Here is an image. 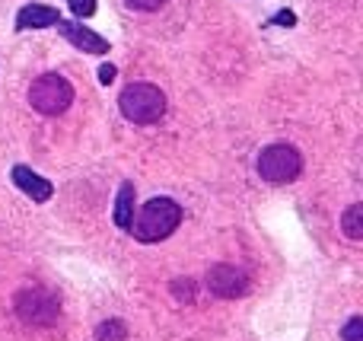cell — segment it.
<instances>
[{
	"label": "cell",
	"mask_w": 363,
	"mask_h": 341,
	"mask_svg": "<svg viewBox=\"0 0 363 341\" xmlns=\"http://www.w3.org/2000/svg\"><path fill=\"white\" fill-rule=\"evenodd\" d=\"M182 223V208L172 198H150V201L144 204L140 211H134L131 217V236L138 242H163L169 240L172 233L179 230Z\"/></svg>",
	"instance_id": "1"
},
{
	"label": "cell",
	"mask_w": 363,
	"mask_h": 341,
	"mask_svg": "<svg viewBox=\"0 0 363 341\" xmlns=\"http://www.w3.org/2000/svg\"><path fill=\"white\" fill-rule=\"evenodd\" d=\"M118 108L134 125H153V121H160L166 115V96L153 83H131L118 96Z\"/></svg>",
	"instance_id": "2"
},
{
	"label": "cell",
	"mask_w": 363,
	"mask_h": 341,
	"mask_svg": "<svg viewBox=\"0 0 363 341\" xmlns=\"http://www.w3.org/2000/svg\"><path fill=\"white\" fill-rule=\"evenodd\" d=\"M29 102H32V108L42 115H61V112H67L70 102H74V86H70L61 74H42L32 80Z\"/></svg>",
	"instance_id": "3"
},
{
	"label": "cell",
	"mask_w": 363,
	"mask_h": 341,
	"mask_svg": "<svg viewBox=\"0 0 363 341\" xmlns=\"http://www.w3.org/2000/svg\"><path fill=\"white\" fill-rule=\"evenodd\" d=\"M303 172V157L287 144H271L258 157V176L264 182H294Z\"/></svg>",
	"instance_id": "4"
},
{
	"label": "cell",
	"mask_w": 363,
	"mask_h": 341,
	"mask_svg": "<svg viewBox=\"0 0 363 341\" xmlns=\"http://www.w3.org/2000/svg\"><path fill=\"white\" fill-rule=\"evenodd\" d=\"M16 313L29 325H55L61 319V303L48 291H23L16 297Z\"/></svg>",
	"instance_id": "5"
},
{
	"label": "cell",
	"mask_w": 363,
	"mask_h": 341,
	"mask_svg": "<svg viewBox=\"0 0 363 341\" xmlns=\"http://www.w3.org/2000/svg\"><path fill=\"white\" fill-rule=\"evenodd\" d=\"M207 291L220 300H236V297H245V294L252 291V281L242 268L220 262V265H213L211 272H207Z\"/></svg>",
	"instance_id": "6"
},
{
	"label": "cell",
	"mask_w": 363,
	"mask_h": 341,
	"mask_svg": "<svg viewBox=\"0 0 363 341\" xmlns=\"http://www.w3.org/2000/svg\"><path fill=\"white\" fill-rule=\"evenodd\" d=\"M55 26H57V32L74 45V48L86 51V55H108V42L99 35V32L86 29L83 23H64V19H57Z\"/></svg>",
	"instance_id": "7"
},
{
	"label": "cell",
	"mask_w": 363,
	"mask_h": 341,
	"mask_svg": "<svg viewBox=\"0 0 363 341\" xmlns=\"http://www.w3.org/2000/svg\"><path fill=\"white\" fill-rule=\"evenodd\" d=\"M13 185H16L26 198H32V201H38V204H45L51 195H55V185H51L45 176L32 172L29 166H13Z\"/></svg>",
	"instance_id": "8"
},
{
	"label": "cell",
	"mask_w": 363,
	"mask_h": 341,
	"mask_svg": "<svg viewBox=\"0 0 363 341\" xmlns=\"http://www.w3.org/2000/svg\"><path fill=\"white\" fill-rule=\"evenodd\" d=\"M57 10L55 6H48V4H26L23 10L16 13V29L23 32V29H48V26H55L57 23Z\"/></svg>",
	"instance_id": "9"
},
{
	"label": "cell",
	"mask_w": 363,
	"mask_h": 341,
	"mask_svg": "<svg viewBox=\"0 0 363 341\" xmlns=\"http://www.w3.org/2000/svg\"><path fill=\"white\" fill-rule=\"evenodd\" d=\"M134 198H138V189H134V182H121L118 198H115V211H112L115 227H121V230L131 227V217H134Z\"/></svg>",
	"instance_id": "10"
},
{
	"label": "cell",
	"mask_w": 363,
	"mask_h": 341,
	"mask_svg": "<svg viewBox=\"0 0 363 341\" xmlns=\"http://www.w3.org/2000/svg\"><path fill=\"white\" fill-rule=\"evenodd\" d=\"M341 230L351 242H360L363 240V204H351L341 217Z\"/></svg>",
	"instance_id": "11"
},
{
	"label": "cell",
	"mask_w": 363,
	"mask_h": 341,
	"mask_svg": "<svg viewBox=\"0 0 363 341\" xmlns=\"http://www.w3.org/2000/svg\"><path fill=\"white\" fill-rule=\"evenodd\" d=\"M96 341H128V329L121 319H106L96 325Z\"/></svg>",
	"instance_id": "12"
},
{
	"label": "cell",
	"mask_w": 363,
	"mask_h": 341,
	"mask_svg": "<svg viewBox=\"0 0 363 341\" xmlns=\"http://www.w3.org/2000/svg\"><path fill=\"white\" fill-rule=\"evenodd\" d=\"M341 338L345 341H363V316H351L347 325L341 329Z\"/></svg>",
	"instance_id": "13"
},
{
	"label": "cell",
	"mask_w": 363,
	"mask_h": 341,
	"mask_svg": "<svg viewBox=\"0 0 363 341\" xmlns=\"http://www.w3.org/2000/svg\"><path fill=\"white\" fill-rule=\"evenodd\" d=\"M67 6L77 19H89L96 13V0H67Z\"/></svg>",
	"instance_id": "14"
},
{
	"label": "cell",
	"mask_w": 363,
	"mask_h": 341,
	"mask_svg": "<svg viewBox=\"0 0 363 341\" xmlns=\"http://www.w3.org/2000/svg\"><path fill=\"white\" fill-rule=\"evenodd\" d=\"M131 10H140V13H153V10H160V6L166 4V0H125Z\"/></svg>",
	"instance_id": "15"
},
{
	"label": "cell",
	"mask_w": 363,
	"mask_h": 341,
	"mask_svg": "<svg viewBox=\"0 0 363 341\" xmlns=\"http://www.w3.org/2000/svg\"><path fill=\"white\" fill-rule=\"evenodd\" d=\"M99 80L106 83V86L115 80V67H112V64H102V67H99Z\"/></svg>",
	"instance_id": "16"
},
{
	"label": "cell",
	"mask_w": 363,
	"mask_h": 341,
	"mask_svg": "<svg viewBox=\"0 0 363 341\" xmlns=\"http://www.w3.org/2000/svg\"><path fill=\"white\" fill-rule=\"evenodd\" d=\"M274 23H287V26H294V23H296V19H294V13H281V16H277V19H274Z\"/></svg>",
	"instance_id": "17"
}]
</instances>
